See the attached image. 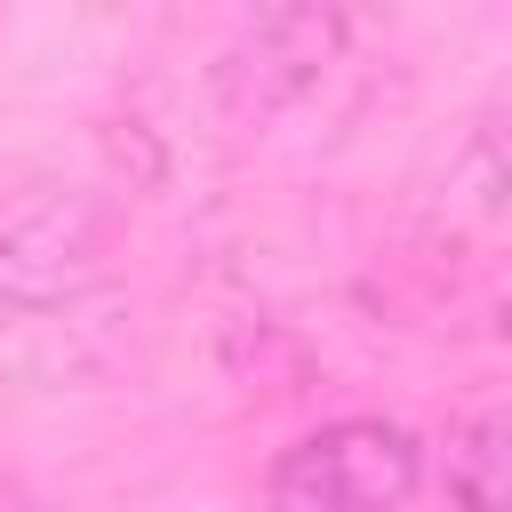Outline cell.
Listing matches in <instances>:
<instances>
[{"label": "cell", "mask_w": 512, "mask_h": 512, "mask_svg": "<svg viewBox=\"0 0 512 512\" xmlns=\"http://www.w3.org/2000/svg\"><path fill=\"white\" fill-rule=\"evenodd\" d=\"M448 504L456 512H504V416H472L448 440Z\"/></svg>", "instance_id": "obj_4"}, {"label": "cell", "mask_w": 512, "mask_h": 512, "mask_svg": "<svg viewBox=\"0 0 512 512\" xmlns=\"http://www.w3.org/2000/svg\"><path fill=\"white\" fill-rule=\"evenodd\" d=\"M352 48V16L344 8H272L256 16L224 56H216V96L232 120H280L296 112Z\"/></svg>", "instance_id": "obj_3"}, {"label": "cell", "mask_w": 512, "mask_h": 512, "mask_svg": "<svg viewBox=\"0 0 512 512\" xmlns=\"http://www.w3.org/2000/svg\"><path fill=\"white\" fill-rule=\"evenodd\" d=\"M416 488H424V448L384 416L320 424L296 448H280L264 472L272 512H408Z\"/></svg>", "instance_id": "obj_1"}, {"label": "cell", "mask_w": 512, "mask_h": 512, "mask_svg": "<svg viewBox=\"0 0 512 512\" xmlns=\"http://www.w3.org/2000/svg\"><path fill=\"white\" fill-rule=\"evenodd\" d=\"M104 280V208L56 184H0V304L64 312Z\"/></svg>", "instance_id": "obj_2"}]
</instances>
